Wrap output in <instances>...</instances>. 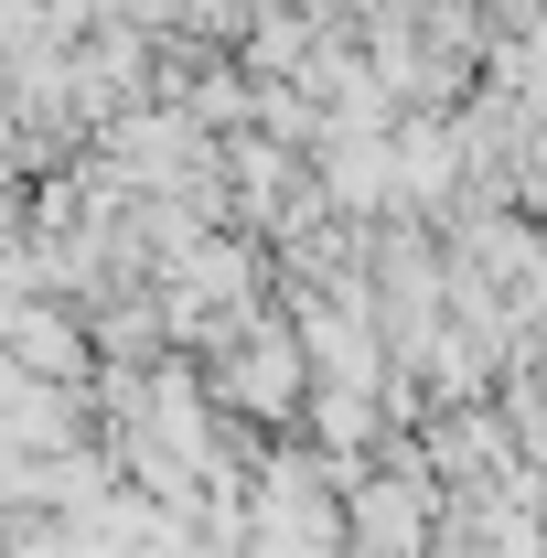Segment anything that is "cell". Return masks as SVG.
I'll return each instance as SVG.
<instances>
[{
	"mask_svg": "<svg viewBox=\"0 0 547 558\" xmlns=\"http://www.w3.org/2000/svg\"><path fill=\"white\" fill-rule=\"evenodd\" d=\"M354 548L365 558H409L418 548V484H365L354 494Z\"/></svg>",
	"mask_w": 547,
	"mask_h": 558,
	"instance_id": "cell-1",
	"label": "cell"
}]
</instances>
